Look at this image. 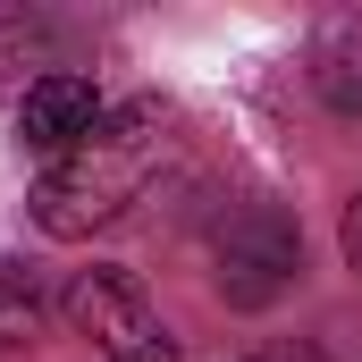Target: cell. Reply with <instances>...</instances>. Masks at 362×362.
I'll list each match as a JSON object with an SVG mask.
<instances>
[{
    "mask_svg": "<svg viewBox=\"0 0 362 362\" xmlns=\"http://www.w3.org/2000/svg\"><path fill=\"white\" fill-rule=\"evenodd\" d=\"M160 160H169L160 101H118V110H101V127H93L85 144L34 177V228L59 236V245H76L93 228L127 219V211L144 202V185L160 177Z\"/></svg>",
    "mask_w": 362,
    "mask_h": 362,
    "instance_id": "obj_1",
    "label": "cell"
},
{
    "mask_svg": "<svg viewBox=\"0 0 362 362\" xmlns=\"http://www.w3.org/2000/svg\"><path fill=\"white\" fill-rule=\"evenodd\" d=\"M34 329H42V295H34V278L0 262V346H34Z\"/></svg>",
    "mask_w": 362,
    "mask_h": 362,
    "instance_id": "obj_5",
    "label": "cell"
},
{
    "mask_svg": "<svg viewBox=\"0 0 362 362\" xmlns=\"http://www.w3.org/2000/svg\"><path fill=\"white\" fill-rule=\"evenodd\" d=\"M253 362H286V354H253Z\"/></svg>",
    "mask_w": 362,
    "mask_h": 362,
    "instance_id": "obj_8",
    "label": "cell"
},
{
    "mask_svg": "<svg viewBox=\"0 0 362 362\" xmlns=\"http://www.w3.org/2000/svg\"><path fill=\"white\" fill-rule=\"evenodd\" d=\"M101 110H110V101L93 93V76H76V68H51V76H34V85L17 93V135H25V152L68 160L93 127H101Z\"/></svg>",
    "mask_w": 362,
    "mask_h": 362,
    "instance_id": "obj_4",
    "label": "cell"
},
{
    "mask_svg": "<svg viewBox=\"0 0 362 362\" xmlns=\"http://www.w3.org/2000/svg\"><path fill=\"white\" fill-rule=\"evenodd\" d=\"M295 270H303V236H295V219L278 202H245V211H228L211 228V278H219V295L236 312L278 303L295 286Z\"/></svg>",
    "mask_w": 362,
    "mask_h": 362,
    "instance_id": "obj_2",
    "label": "cell"
},
{
    "mask_svg": "<svg viewBox=\"0 0 362 362\" xmlns=\"http://www.w3.org/2000/svg\"><path fill=\"white\" fill-rule=\"evenodd\" d=\"M337 245H346V270L362 278V194L346 202V228H337Z\"/></svg>",
    "mask_w": 362,
    "mask_h": 362,
    "instance_id": "obj_7",
    "label": "cell"
},
{
    "mask_svg": "<svg viewBox=\"0 0 362 362\" xmlns=\"http://www.w3.org/2000/svg\"><path fill=\"white\" fill-rule=\"evenodd\" d=\"M68 329L93 337L110 362H177V337L160 320V303L144 295V278L118 262H93L68 278Z\"/></svg>",
    "mask_w": 362,
    "mask_h": 362,
    "instance_id": "obj_3",
    "label": "cell"
},
{
    "mask_svg": "<svg viewBox=\"0 0 362 362\" xmlns=\"http://www.w3.org/2000/svg\"><path fill=\"white\" fill-rule=\"evenodd\" d=\"M34 34H42L34 17H17V8H0V68H17V59L34 51Z\"/></svg>",
    "mask_w": 362,
    "mask_h": 362,
    "instance_id": "obj_6",
    "label": "cell"
}]
</instances>
